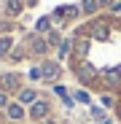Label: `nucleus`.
<instances>
[{"label": "nucleus", "mask_w": 121, "mask_h": 124, "mask_svg": "<svg viewBox=\"0 0 121 124\" xmlns=\"http://www.w3.org/2000/svg\"><path fill=\"white\" fill-rule=\"evenodd\" d=\"M3 105H8V97H6V92H0V108Z\"/></svg>", "instance_id": "15"}, {"label": "nucleus", "mask_w": 121, "mask_h": 124, "mask_svg": "<svg viewBox=\"0 0 121 124\" xmlns=\"http://www.w3.org/2000/svg\"><path fill=\"white\" fill-rule=\"evenodd\" d=\"M46 49H49L46 40H38V43H35V51H46Z\"/></svg>", "instance_id": "12"}, {"label": "nucleus", "mask_w": 121, "mask_h": 124, "mask_svg": "<svg viewBox=\"0 0 121 124\" xmlns=\"http://www.w3.org/2000/svg\"><path fill=\"white\" fill-rule=\"evenodd\" d=\"M46 124H57V121H46Z\"/></svg>", "instance_id": "16"}, {"label": "nucleus", "mask_w": 121, "mask_h": 124, "mask_svg": "<svg viewBox=\"0 0 121 124\" xmlns=\"http://www.w3.org/2000/svg\"><path fill=\"white\" fill-rule=\"evenodd\" d=\"M11 49V38H0V54H6Z\"/></svg>", "instance_id": "8"}, {"label": "nucleus", "mask_w": 121, "mask_h": 124, "mask_svg": "<svg viewBox=\"0 0 121 124\" xmlns=\"http://www.w3.org/2000/svg\"><path fill=\"white\" fill-rule=\"evenodd\" d=\"M70 49H73V43H70V40H62V43H59V54H70Z\"/></svg>", "instance_id": "7"}, {"label": "nucleus", "mask_w": 121, "mask_h": 124, "mask_svg": "<svg viewBox=\"0 0 121 124\" xmlns=\"http://www.w3.org/2000/svg\"><path fill=\"white\" fill-rule=\"evenodd\" d=\"M75 100H78V102H89V94H86V92H78Z\"/></svg>", "instance_id": "13"}, {"label": "nucleus", "mask_w": 121, "mask_h": 124, "mask_svg": "<svg viewBox=\"0 0 121 124\" xmlns=\"http://www.w3.org/2000/svg\"><path fill=\"white\" fill-rule=\"evenodd\" d=\"M100 124H108V121H100Z\"/></svg>", "instance_id": "18"}, {"label": "nucleus", "mask_w": 121, "mask_h": 124, "mask_svg": "<svg viewBox=\"0 0 121 124\" xmlns=\"http://www.w3.org/2000/svg\"><path fill=\"white\" fill-rule=\"evenodd\" d=\"M57 76H59V65H57V62H43V68H40V78L54 81Z\"/></svg>", "instance_id": "1"}, {"label": "nucleus", "mask_w": 121, "mask_h": 124, "mask_svg": "<svg viewBox=\"0 0 121 124\" xmlns=\"http://www.w3.org/2000/svg\"><path fill=\"white\" fill-rule=\"evenodd\" d=\"M100 3H108V0H100Z\"/></svg>", "instance_id": "17"}, {"label": "nucleus", "mask_w": 121, "mask_h": 124, "mask_svg": "<svg viewBox=\"0 0 121 124\" xmlns=\"http://www.w3.org/2000/svg\"><path fill=\"white\" fill-rule=\"evenodd\" d=\"M8 116H11L14 121H19V119L24 116V111H22V105H8Z\"/></svg>", "instance_id": "4"}, {"label": "nucleus", "mask_w": 121, "mask_h": 124, "mask_svg": "<svg viewBox=\"0 0 121 124\" xmlns=\"http://www.w3.org/2000/svg\"><path fill=\"white\" fill-rule=\"evenodd\" d=\"M19 100H22V102H35V92L32 89H24L22 94H19Z\"/></svg>", "instance_id": "5"}, {"label": "nucleus", "mask_w": 121, "mask_h": 124, "mask_svg": "<svg viewBox=\"0 0 121 124\" xmlns=\"http://www.w3.org/2000/svg\"><path fill=\"white\" fill-rule=\"evenodd\" d=\"M3 84H6V89H16V86H19V76L6 73V76H3Z\"/></svg>", "instance_id": "3"}, {"label": "nucleus", "mask_w": 121, "mask_h": 124, "mask_svg": "<svg viewBox=\"0 0 121 124\" xmlns=\"http://www.w3.org/2000/svg\"><path fill=\"white\" fill-rule=\"evenodd\" d=\"M38 30H40V32H43V30H49V19H46V16L38 22Z\"/></svg>", "instance_id": "11"}, {"label": "nucleus", "mask_w": 121, "mask_h": 124, "mask_svg": "<svg viewBox=\"0 0 121 124\" xmlns=\"http://www.w3.org/2000/svg\"><path fill=\"white\" fill-rule=\"evenodd\" d=\"M81 76H84V78H92V76H94V70H92L89 65H84V68H81Z\"/></svg>", "instance_id": "9"}, {"label": "nucleus", "mask_w": 121, "mask_h": 124, "mask_svg": "<svg viewBox=\"0 0 121 124\" xmlns=\"http://www.w3.org/2000/svg\"><path fill=\"white\" fill-rule=\"evenodd\" d=\"M94 8H97L94 0H84V11H94Z\"/></svg>", "instance_id": "10"}, {"label": "nucleus", "mask_w": 121, "mask_h": 124, "mask_svg": "<svg viewBox=\"0 0 121 124\" xmlns=\"http://www.w3.org/2000/svg\"><path fill=\"white\" fill-rule=\"evenodd\" d=\"M30 78H35V81H38V78H40V68H32V70H30Z\"/></svg>", "instance_id": "14"}, {"label": "nucleus", "mask_w": 121, "mask_h": 124, "mask_svg": "<svg viewBox=\"0 0 121 124\" xmlns=\"http://www.w3.org/2000/svg\"><path fill=\"white\" fill-rule=\"evenodd\" d=\"M22 11V3L19 0H8V14H19Z\"/></svg>", "instance_id": "6"}, {"label": "nucleus", "mask_w": 121, "mask_h": 124, "mask_svg": "<svg viewBox=\"0 0 121 124\" xmlns=\"http://www.w3.org/2000/svg\"><path fill=\"white\" fill-rule=\"evenodd\" d=\"M46 113H49V102H46V100H35V102H32V116H35V119H43Z\"/></svg>", "instance_id": "2"}]
</instances>
